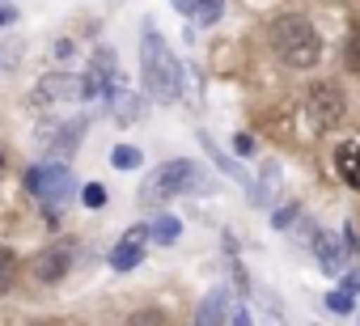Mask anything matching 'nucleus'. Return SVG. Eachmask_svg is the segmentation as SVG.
I'll return each mask as SVG.
<instances>
[{
	"mask_svg": "<svg viewBox=\"0 0 360 326\" xmlns=\"http://www.w3.org/2000/svg\"><path fill=\"white\" fill-rule=\"evenodd\" d=\"M140 85H144V93H148L153 102H161V106L178 102V93H183V68H178V60L169 56L165 39L153 30V22H148L144 34H140Z\"/></svg>",
	"mask_w": 360,
	"mask_h": 326,
	"instance_id": "obj_1",
	"label": "nucleus"
},
{
	"mask_svg": "<svg viewBox=\"0 0 360 326\" xmlns=\"http://www.w3.org/2000/svg\"><path fill=\"white\" fill-rule=\"evenodd\" d=\"M267 39H271L276 60L288 64V68H314V64L322 60V39H318V30H314L305 18H297V13L271 22V34H267Z\"/></svg>",
	"mask_w": 360,
	"mask_h": 326,
	"instance_id": "obj_2",
	"label": "nucleus"
},
{
	"mask_svg": "<svg viewBox=\"0 0 360 326\" xmlns=\"http://www.w3.org/2000/svg\"><path fill=\"white\" fill-rule=\"evenodd\" d=\"M187 191H204V178L195 170V161H165V166H157L144 183H140V204L144 208H157L165 204L169 195H187Z\"/></svg>",
	"mask_w": 360,
	"mask_h": 326,
	"instance_id": "obj_3",
	"label": "nucleus"
},
{
	"mask_svg": "<svg viewBox=\"0 0 360 326\" xmlns=\"http://www.w3.org/2000/svg\"><path fill=\"white\" fill-rule=\"evenodd\" d=\"M26 187L43 200L47 221H56V212L72 200V174H68V166H60V161H51V166H34L26 174Z\"/></svg>",
	"mask_w": 360,
	"mask_h": 326,
	"instance_id": "obj_4",
	"label": "nucleus"
},
{
	"mask_svg": "<svg viewBox=\"0 0 360 326\" xmlns=\"http://www.w3.org/2000/svg\"><path fill=\"white\" fill-rule=\"evenodd\" d=\"M343 93H339V85H330V81H322V85H314L309 93H305V119H309V127H318V131H326V127H335L339 119H343Z\"/></svg>",
	"mask_w": 360,
	"mask_h": 326,
	"instance_id": "obj_5",
	"label": "nucleus"
},
{
	"mask_svg": "<svg viewBox=\"0 0 360 326\" xmlns=\"http://www.w3.org/2000/svg\"><path fill=\"white\" fill-rule=\"evenodd\" d=\"M148 237H153V225H131V229L119 237V246L110 250V267H115V271H131V267L144 259Z\"/></svg>",
	"mask_w": 360,
	"mask_h": 326,
	"instance_id": "obj_6",
	"label": "nucleus"
},
{
	"mask_svg": "<svg viewBox=\"0 0 360 326\" xmlns=\"http://www.w3.org/2000/svg\"><path fill=\"white\" fill-rule=\"evenodd\" d=\"M68 98H81V77H72V72H47L34 85V106H56Z\"/></svg>",
	"mask_w": 360,
	"mask_h": 326,
	"instance_id": "obj_7",
	"label": "nucleus"
},
{
	"mask_svg": "<svg viewBox=\"0 0 360 326\" xmlns=\"http://www.w3.org/2000/svg\"><path fill=\"white\" fill-rule=\"evenodd\" d=\"M284 191V170H280V161H263V170H259V183L250 187V204L255 208H271Z\"/></svg>",
	"mask_w": 360,
	"mask_h": 326,
	"instance_id": "obj_8",
	"label": "nucleus"
},
{
	"mask_svg": "<svg viewBox=\"0 0 360 326\" xmlns=\"http://www.w3.org/2000/svg\"><path fill=\"white\" fill-rule=\"evenodd\" d=\"M309 246H314V259H318V267H322L326 275H339V271H343L347 250L335 242V233H326V229H322V233H314V242H309Z\"/></svg>",
	"mask_w": 360,
	"mask_h": 326,
	"instance_id": "obj_9",
	"label": "nucleus"
},
{
	"mask_svg": "<svg viewBox=\"0 0 360 326\" xmlns=\"http://www.w3.org/2000/svg\"><path fill=\"white\" fill-rule=\"evenodd\" d=\"M85 127H89V119H68L60 131H51V136H39V144L43 148H51L56 157H68L77 144H81V136H85Z\"/></svg>",
	"mask_w": 360,
	"mask_h": 326,
	"instance_id": "obj_10",
	"label": "nucleus"
},
{
	"mask_svg": "<svg viewBox=\"0 0 360 326\" xmlns=\"http://www.w3.org/2000/svg\"><path fill=\"white\" fill-rule=\"evenodd\" d=\"M68 267H72V250H68V246H56V250H47V254H39V259H34V275H39L43 284L64 280V275H68Z\"/></svg>",
	"mask_w": 360,
	"mask_h": 326,
	"instance_id": "obj_11",
	"label": "nucleus"
},
{
	"mask_svg": "<svg viewBox=\"0 0 360 326\" xmlns=\"http://www.w3.org/2000/svg\"><path fill=\"white\" fill-rule=\"evenodd\" d=\"M200 144H204V152H208V157H212V166H217V170H221V174H225V178H233V183H238V187H246V191H250V187H255V183H250V178H246V170H242V166H238V161H233V157H225V152H221V148H217V140H212V136H208V131H200Z\"/></svg>",
	"mask_w": 360,
	"mask_h": 326,
	"instance_id": "obj_12",
	"label": "nucleus"
},
{
	"mask_svg": "<svg viewBox=\"0 0 360 326\" xmlns=\"http://www.w3.org/2000/svg\"><path fill=\"white\" fill-rule=\"evenodd\" d=\"M225 318H229V292H225V288H212V292L200 301L195 326H221Z\"/></svg>",
	"mask_w": 360,
	"mask_h": 326,
	"instance_id": "obj_13",
	"label": "nucleus"
},
{
	"mask_svg": "<svg viewBox=\"0 0 360 326\" xmlns=\"http://www.w3.org/2000/svg\"><path fill=\"white\" fill-rule=\"evenodd\" d=\"M335 161H339V178L360 191V148H356V144H339Z\"/></svg>",
	"mask_w": 360,
	"mask_h": 326,
	"instance_id": "obj_14",
	"label": "nucleus"
},
{
	"mask_svg": "<svg viewBox=\"0 0 360 326\" xmlns=\"http://www.w3.org/2000/svg\"><path fill=\"white\" fill-rule=\"evenodd\" d=\"M140 110H144V98H136V93H115V119H123V123H131V119H140Z\"/></svg>",
	"mask_w": 360,
	"mask_h": 326,
	"instance_id": "obj_15",
	"label": "nucleus"
},
{
	"mask_svg": "<svg viewBox=\"0 0 360 326\" xmlns=\"http://www.w3.org/2000/svg\"><path fill=\"white\" fill-rule=\"evenodd\" d=\"M140 161H144V157H140L136 144H115V148H110V166H115V170H136Z\"/></svg>",
	"mask_w": 360,
	"mask_h": 326,
	"instance_id": "obj_16",
	"label": "nucleus"
},
{
	"mask_svg": "<svg viewBox=\"0 0 360 326\" xmlns=\"http://www.w3.org/2000/svg\"><path fill=\"white\" fill-rule=\"evenodd\" d=\"M178 233H183V225H178L174 216H157V221H153V237H157L161 246H174Z\"/></svg>",
	"mask_w": 360,
	"mask_h": 326,
	"instance_id": "obj_17",
	"label": "nucleus"
},
{
	"mask_svg": "<svg viewBox=\"0 0 360 326\" xmlns=\"http://www.w3.org/2000/svg\"><path fill=\"white\" fill-rule=\"evenodd\" d=\"M221 9H225V0H195V18H200L204 26H212V22L221 18Z\"/></svg>",
	"mask_w": 360,
	"mask_h": 326,
	"instance_id": "obj_18",
	"label": "nucleus"
},
{
	"mask_svg": "<svg viewBox=\"0 0 360 326\" xmlns=\"http://www.w3.org/2000/svg\"><path fill=\"white\" fill-rule=\"evenodd\" d=\"M81 200H85V208H94V212H98V208L106 204V187H102V183H89V187L81 191Z\"/></svg>",
	"mask_w": 360,
	"mask_h": 326,
	"instance_id": "obj_19",
	"label": "nucleus"
},
{
	"mask_svg": "<svg viewBox=\"0 0 360 326\" xmlns=\"http://www.w3.org/2000/svg\"><path fill=\"white\" fill-rule=\"evenodd\" d=\"M127 326H165V313L161 309H140V313H131Z\"/></svg>",
	"mask_w": 360,
	"mask_h": 326,
	"instance_id": "obj_20",
	"label": "nucleus"
},
{
	"mask_svg": "<svg viewBox=\"0 0 360 326\" xmlns=\"http://www.w3.org/2000/svg\"><path fill=\"white\" fill-rule=\"evenodd\" d=\"M13 267H18L13 250H9V246H0V288H5V284L13 280Z\"/></svg>",
	"mask_w": 360,
	"mask_h": 326,
	"instance_id": "obj_21",
	"label": "nucleus"
},
{
	"mask_svg": "<svg viewBox=\"0 0 360 326\" xmlns=\"http://www.w3.org/2000/svg\"><path fill=\"white\" fill-rule=\"evenodd\" d=\"M326 305H330V313H352V292H343V288H339V292H330V296H326Z\"/></svg>",
	"mask_w": 360,
	"mask_h": 326,
	"instance_id": "obj_22",
	"label": "nucleus"
},
{
	"mask_svg": "<svg viewBox=\"0 0 360 326\" xmlns=\"http://www.w3.org/2000/svg\"><path fill=\"white\" fill-rule=\"evenodd\" d=\"M297 216V204H288V208H276V216H271V225L276 229H288V221Z\"/></svg>",
	"mask_w": 360,
	"mask_h": 326,
	"instance_id": "obj_23",
	"label": "nucleus"
},
{
	"mask_svg": "<svg viewBox=\"0 0 360 326\" xmlns=\"http://www.w3.org/2000/svg\"><path fill=\"white\" fill-rule=\"evenodd\" d=\"M233 152L250 157V152H255V140H250V136H238V140H233Z\"/></svg>",
	"mask_w": 360,
	"mask_h": 326,
	"instance_id": "obj_24",
	"label": "nucleus"
},
{
	"mask_svg": "<svg viewBox=\"0 0 360 326\" xmlns=\"http://www.w3.org/2000/svg\"><path fill=\"white\" fill-rule=\"evenodd\" d=\"M169 5H174L178 13H195V0H169Z\"/></svg>",
	"mask_w": 360,
	"mask_h": 326,
	"instance_id": "obj_25",
	"label": "nucleus"
},
{
	"mask_svg": "<svg viewBox=\"0 0 360 326\" xmlns=\"http://www.w3.org/2000/svg\"><path fill=\"white\" fill-rule=\"evenodd\" d=\"M13 18H18V13H13V9H9V5H0V26H9V22H13Z\"/></svg>",
	"mask_w": 360,
	"mask_h": 326,
	"instance_id": "obj_26",
	"label": "nucleus"
},
{
	"mask_svg": "<svg viewBox=\"0 0 360 326\" xmlns=\"http://www.w3.org/2000/svg\"><path fill=\"white\" fill-rule=\"evenodd\" d=\"M233 326H250V313H246V309H238V313H233Z\"/></svg>",
	"mask_w": 360,
	"mask_h": 326,
	"instance_id": "obj_27",
	"label": "nucleus"
},
{
	"mask_svg": "<svg viewBox=\"0 0 360 326\" xmlns=\"http://www.w3.org/2000/svg\"><path fill=\"white\" fill-rule=\"evenodd\" d=\"M0 5H9V0H0Z\"/></svg>",
	"mask_w": 360,
	"mask_h": 326,
	"instance_id": "obj_28",
	"label": "nucleus"
},
{
	"mask_svg": "<svg viewBox=\"0 0 360 326\" xmlns=\"http://www.w3.org/2000/svg\"><path fill=\"white\" fill-rule=\"evenodd\" d=\"M356 322H360V313H356Z\"/></svg>",
	"mask_w": 360,
	"mask_h": 326,
	"instance_id": "obj_29",
	"label": "nucleus"
},
{
	"mask_svg": "<svg viewBox=\"0 0 360 326\" xmlns=\"http://www.w3.org/2000/svg\"><path fill=\"white\" fill-rule=\"evenodd\" d=\"M0 166H5V161H0Z\"/></svg>",
	"mask_w": 360,
	"mask_h": 326,
	"instance_id": "obj_30",
	"label": "nucleus"
}]
</instances>
